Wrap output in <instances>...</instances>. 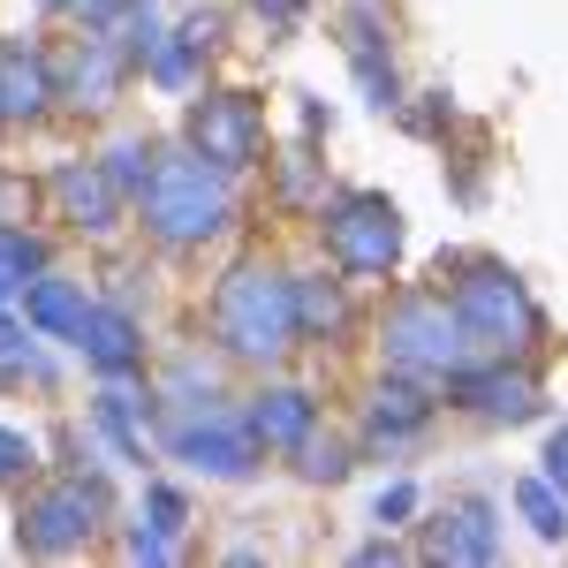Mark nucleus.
Masks as SVG:
<instances>
[{
    "mask_svg": "<svg viewBox=\"0 0 568 568\" xmlns=\"http://www.w3.org/2000/svg\"><path fill=\"white\" fill-rule=\"evenodd\" d=\"M296 455H304V478L311 485H342V478H349V447H334V439H326V447H318V439H304Z\"/></svg>",
    "mask_w": 568,
    "mask_h": 568,
    "instance_id": "nucleus-25",
    "label": "nucleus"
},
{
    "mask_svg": "<svg viewBox=\"0 0 568 568\" xmlns=\"http://www.w3.org/2000/svg\"><path fill=\"white\" fill-rule=\"evenodd\" d=\"M546 478H554V485L568 493V425H561L554 439H546Z\"/></svg>",
    "mask_w": 568,
    "mask_h": 568,
    "instance_id": "nucleus-28",
    "label": "nucleus"
},
{
    "mask_svg": "<svg viewBox=\"0 0 568 568\" xmlns=\"http://www.w3.org/2000/svg\"><path fill=\"white\" fill-rule=\"evenodd\" d=\"M45 99H53V69H45V53L8 45V53H0V122H31Z\"/></svg>",
    "mask_w": 568,
    "mask_h": 568,
    "instance_id": "nucleus-15",
    "label": "nucleus"
},
{
    "mask_svg": "<svg viewBox=\"0 0 568 568\" xmlns=\"http://www.w3.org/2000/svg\"><path fill=\"white\" fill-rule=\"evenodd\" d=\"M265 16H273V23H288V16H296V8H304V0H258Z\"/></svg>",
    "mask_w": 568,
    "mask_h": 568,
    "instance_id": "nucleus-29",
    "label": "nucleus"
},
{
    "mask_svg": "<svg viewBox=\"0 0 568 568\" xmlns=\"http://www.w3.org/2000/svg\"><path fill=\"white\" fill-rule=\"evenodd\" d=\"M516 508H524V524L538 530V538H568V493L546 470L538 478H516Z\"/></svg>",
    "mask_w": 568,
    "mask_h": 568,
    "instance_id": "nucleus-20",
    "label": "nucleus"
},
{
    "mask_svg": "<svg viewBox=\"0 0 568 568\" xmlns=\"http://www.w3.org/2000/svg\"><path fill=\"white\" fill-rule=\"evenodd\" d=\"M213 342H220V356L273 364L296 342V281L273 273V265H235L213 296Z\"/></svg>",
    "mask_w": 568,
    "mask_h": 568,
    "instance_id": "nucleus-2",
    "label": "nucleus"
},
{
    "mask_svg": "<svg viewBox=\"0 0 568 568\" xmlns=\"http://www.w3.org/2000/svg\"><path fill=\"white\" fill-rule=\"evenodd\" d=\"M77 349H84V364L99 372V379H130L136 364H144V342H136V318H130V311H99V304H91L84 334H77Z\"/></svg>",
    "mask_w": 568,
    "mask_h": 568,
    "instance_id": "nucleus-10",
    "label": "nucleus"
},
{
    "mask_svg": "<svg viewBox=\"0 0 568 568\" xmlns=\"http://www.w3.org/2000/svg\"><path fill=\"white\" fill-rule=\"evenodd\" d=\"M23 318H31L39 334H53V342H77L91 304L69 288V281H31V288H23Z\"/></svg>",
    "mask_w": 568,
    "mask_h": 568,
    "instance_id": "nucleus-17",
    "label": "nucleus"
},
{
    "mask_svg": "<svg viewBox=\"0 0 568 568\" xmlns=\"http://www.w3.org/2000/svg\"><path fill=\"white\" fill-rule=\"evenodd\" d=\"M91 417H99V433L122 447V463H144V425H136V402L122 394V379H106V394H99Z\"/></svg>",
    "mask_w": 568,
    "mask_h": 568,
    "instance_id": "nucleus-21",
    "label": "nucleus"
},
{
    "mask_svg": "<svg viewBox=\"0 0 568 568\" xmlns=\"http://www.w3.org/2000/svg\"><path fill=\"white\" fill-rule=\"evenodd\" d=\"M136 213H144V235L168 243V251H190L227 227L235 213V168L205 160L197 144L190 152H160L152 160V182L136 190Z\"/></svg>",
    "mask_w": 568,
    "mask_h": 568,
    "instance_id": "nucleus-1",
    "label": "nucleus"
},
{
    "mask_svg": "<svg viewBox=\"0 0 568 568\" xmlns=\"http://www.w3.org/2000/svg\"><path fill=\"white\" fill-rule=\"evenodd\" d=\"M251 433H258V447L296 455V447L318 433V402H311L304 387H265L258 402H251Z\"/></svg>",
    "mask_w": 568,
    "mask_h": 568,
    "instance_id": "nucleus-11",
    "label": "nucleus"
},
{
    "mask_svg": "<svg viewBox=\"0 0 568 568\" xmlns=\"http://www.w3.org/2000/svg\"><path fill=\"white\" fill-rule=\"evenodd\" d=\"M455 318H463L470 349H493V356H524L538 342V304L524 296V281L493 258H478L455 281Z\"/></svg>",
    "mask_w": 568,
    "mask_h": 568,
    "instance_id": "nucleus-4",
    "label": "nucleus"
},
{
    "mask_svg": "<svg viewBox=\"0 0 568 568\" xmlns=\"http://www.w3.org/2000/svg\"><path fill=\"white\" fill-rule=\"evenodd\" d=\"M326 251L342 273H387L402 258V213H394L379 190H342L334 205H326Z\"/></svg>",
    "mask_w": 568,
    "mask_h": 568,
    "instance_id": "nucleus-5",
    "label": "nucleus"
},
{
    "mask_svg": "<svg viewBox=\"0 0 568 568\" xmlns=\"http://www.w3.org/2000/svg\"><path fill=\"white\" fill-rule=\"evenodd\" d=\"M99 516H106V485H84V478L45 485L23 508V554H77L99 530Z\"/></svg>",
    "mask_w": 568,
    "mask_h": 568,
    "instance_id": "nucleus-7",
    "label": "nucleus"
},
{
    "mask_svg": "<svg viewBox=\"0 0 568 568\" xmlns=\"http://www.w3.org/2000/svg\"><path fill=\"white\" fill-rule=\"evenodd\" d=\"M500 554V524H493V500H455L433 530V561H493Z\"/></svg>",
    "mask_w": 568,
    "mask_h": 568,
    "instance_id": "nucleus-12",
    "label": "nucleus"
},
{
    "mask_svg": "<svg viewBox=\"0 0 568 568\" xmlns=\"http://www.w3.org/2000/svg\"><path fill=\"white\" fill-rule=\"evenodd\" d=\"M190 144L220 160V168H251L265 152V114L258 99H243V91H213V99H197L190 106Z\"/></svg>",
    "mask_w": 568,
    "mask_h": 568,
    "instance_id": "nucleus-8",
    "label": "nucleus"
},
{
    "mask_svg": "<svg viewBox=\"0 0 568 568\" xmlns=\"http://www.w3.org/2000/svg\"><path fill=\"white\" fill-rule=\"evenodd\" d=\"M39 273H45V243L23 227H0V296H23Z\"/></svg>",
    "mask_w": 568,
    "mask_h": 568,
    "instance_id": "nucleus-22",
    "label": "nucleus"
},
{
    "mask_svg": "<svg viewBox=\"0 0 568 568\" xmlns=\"http://www.w3.org/2000/svg\"><path fill=\"white\" fill-rule=\"evenodd\" d=\"M447 394H455L463 409H478V417H508V425L538 409V379H530V372H508V356H500V364H485V372L463 364V372L447 379Z\"/></svg>",
    "mask_w": 568,
    "mask_h": 568,
    "instance_id": "nucleus-9",
    "label": "nucleus"
},
{
    "mask_svg": "<svg viewBox=\"0 0 568 568\" xmlns=\"http://www.w3.org/2000/svg\"><path fill=\"white\" fill-rule=\"evenodd\" d=\"M130 61H136V53H130L122 39H106V31H91V39L77 45V61H69V99H77V106H106Z\"/></svg>",
    "mask_w": 568,
    "mask_h": 568,
    "instance_id": "nucleus-14",
    "label": "nucleus"
},
{
    "mask_svg": "<svg viewBox=\"0 0 568 568\" xmlns=\"http://www.w3.org/2000/svg\"><path fill=\"white\" fill-rule=\"evenodd\" d=\"M342 318H349L342 281H326V273L296 281V334H342Z\"/></svg>",
    "mask_w": 568,
    "mask_h": 568,
    "instance_id": "nucleus-19",
    "label": "nucleus"
},
{
    "mask_svg": "<svg viewBox=\"0 0 568 568\" xmlns=\"http://www.w3.org/2000/svg\"><path fill=\"white\" fill-rule=\"evenodd\" d=\"M379 349L402 379H455L463 364H470V334H463V318H455V296H402L387 311V326H379Z\"/></svg>",
    "mask_w": 568,
    "mask_h": 568,
    "instance_id": "nucleus-3",
    "label": "nucleus"
},
{
    "mask_svg": "<svg viewBox=\"0 0 568 568\" xmlns=\"http://www.w3.org/2000/svg\"><path fill=\"white\" fill-rule=\"evenodd\" d=\"M144 516H152V524L130 530V561H175L182 554V516H190L182 493L175 485H152V493H144Z\"/></svg>",
    "mask_w": 568,
    "mask_h": 568,
    "instance_id": "nucleus-16",
    "label": "nucleus"
},
{
    "mask_svg": "<svg viewBox=\"0 0 568 568\" xmlns=\"http://www.w3.org/2000/svg\"><path fill=\"white\" fill-rule=\"evenodd\" d=\"M136 8H152V0H69V16H77L84 31H122Z\"/></svg>",
    "mask_w": 568,
    "mask_h": 568,
    "instance_id": "nucleus-24",
    "label": "nucleus"
},
{
    "mask_svg": "<svg viewBox=\"0 0 568 568\" xmlns=\"http://www.w3.org/2000/svg\"><path fill=\"white\" fill-rule=\"evenodd\" d=\"M168 455L190 463V470H205V478H251V463H258V433H251V417L197 402L190 417L168 425Z\"/></svg>",
    "mask_w": 568,
    "mask_h": 568,
    "instance_id": "nucleus-6",
    "label": "nucleus"
},
{
    "mask_svg": "<svg viewBox=\"0 0 568 568\" xmlns=\"http://www.w3.org/2000/svg\"><path fill=\"white\" fill-rule=\"evenodd\" d=\"M53 197H61V213L77 220V227H114V213H122V190L106 182V168L99 160H69L61 175H53Z\"/></svg>",
    "mask_w": 568,
    "mask_h": 568,
    "instance_id": "nucleus-13",
    "label": "nucleus"
},
{
    "mask_svg": "<svg viewBox=\"0 0 568 568\" xmlns=\"http://www.w3.org/2000/svg\"><path fill=\"white\" fill-rule=\"evenodd\" d=\"M409 508H417V485H387V493H379V524H402Z\"/></svg>",
    "mask_w": 568,
    "mask_h": 568,
    "instance_id": "nucleus-27",
    "label": "nucleus"
},
{
    "mask_svg": "<svg viewBox=\"0 0 568 568\" xmlns=\"http://www.w3.org/2000/svg\"><path fill=\"white\" fill-rule=\"evenodd\" d=\"M425 425H433V402H425L417 387H379V394H372V409H364V433L387 439V447L417 439Z\"/></svg>",
    "mask_w": 568,
    "mask_h": 568,
    "instance_id": "nucleus-18",
    "label": "nucleus"
},
{
    "mask_svg": "<svg viewBox=\"0 0 568 568\" xmlns=\"http://www.w3.org/2000/svg\"><path fill=\"white\" fill-rule=\"evenodd\" d=\"M39 463V447H31V433H16V425H0V485L8 478H23Z\"/></svg>",
    "mask_w": 568,
    "mask_h": 568,
    "instance_id": "nucleus-26",
    "label": "nucleus"
},
{
    "mask_svg": "<svg viewBox=\"0 0 568 568\" xmlns=\"http://www.w3.org/2000/svg\"><path fill=\"white\" fill-rule=\"evenodd\" d=\"M152 160H160V152H152L144 136H122V144H106V160H99V168H106V182H114L122 197H136V190L152 182Z\"/></svg>",
    "mask_w": 568,
    "mask_h": 568,
    "instance_id": "nucleus-23",
    "label": "nucleus"
}]
</instances>
